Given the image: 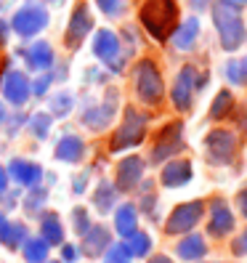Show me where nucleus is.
Listing matches in <instances>:
<instances>
[{
    "instance_id": "f257e3e1",
    "label": "nucleus",
    "mask_w": 247,
    "mask_h": 263,
    "mask_svg": "<svg viewBox=\"0 0 247 263\" xmlns=\"http://www.w3.org/2000/svg\"><path fill=\"white\" fill-rule=\"evenodd\" d=\"M138 19L154 40L165 43L178 27V3L176 0H146L138 11Z\"/></svg>"
},
{
    "instance_id": "f03ea898",
    "label": "nucleus",
    "mask_w": 247,
    "mask_h": 263,
    "mask_svg": "<svg viewBox=\"0 0 247 263\" xmlns=\"http://www.w3.org/2000/svg\"><path fill=\"white\" fill-rule=\"evenodd\" d=\"M213 11V24L218 29V37H221V45L226 53H234L242 48V43L247 37V29H244V22H242V11L237 6H229V3H215L210 6Z\"/></svg>"
},
{
    "instance_id": "7ed1b4c3",
    "label": "nucleus",
    "mask_w": 247,
    "mask_h": 263,
    "mask_svg": "<svg viewBox=\"0 0 247 263\" xmlns=\"http://www.w3.org/2000/svg\"><path fill=\"white\" fill-rule=\"evenodd\" d=\"M133 85H136V96L146 106H157L165 96V83H162L160 67L151 59H141L133 67Z\"/></svg>"
},
{
    "instance_id": "20e7f679",
    "label": "nucleus",
    "mask_w": 247,
    "mask_h": 263,
    "mask_svg": "<svg viewBox=\"0 0 247 263\" xmlns=\"http://www.w3.org/2000/svg\"><path fill=\"white\" fill-rule=\"evenodd\" d=\"M146 122H149V117L144 112H138L136 106H128L125 117H122V125L115 130L112 141H109V149L112 152H122V149L138 146L144 141V136H146Z\"/></svg>"
},
{
    "instance_id": "39448f33",
    "label": "nucleus",
    "mask_w": 247,
    "mask_h": 263,
    "mask_svg": "<svg viewBox=\"0 0 247 263\" xmlns=\"http://www.w3.org/2000/svg\"><path fill=\"white\" fill-rule=\"evenodd\" d=\"M11 27L19 37H35L48 27V11L40 3H24L11 19Z\"/></svg>"
},
{
    "instance_id": "423d86ee",
    "label": "nucleus",
    "mask_w": 247,
    "mask_h": 263,
    "mask_svg": "<svg viewBox=\"0 0 247 263\" xmlns=\"http://www.w3.org/2000/svg\"><path fill=\"white\" fill-rule=\"evenodd\" d=\"M93 53L112 72H122V69H125V53H122V45H120L117 32H112V29H99V32H96V37H93Z\"/></svg>"
},
{
    "instance_id": "0eeeda50",
    "label": "nucleus",
    "mask_w": 247,
    "mask_h": 263,
    "mask_svg": "<svg viewBox=\"0 0 247 263\" xmlns=\"http://www.w3.org/2000/svg\"><path fill=\"white\" fill-rule=\"evenodd\" d=\"M183 149V122H167V125L157 133L154 138V146H151V162H165L170 160L173 154H178Z\"/></svg>"
},
{
    "instance_id": "6e6552de",
    "label": "nucleus",
    "mask_w": 247,
    "mask_h": 263,
    "mask_svg": "<svg viewBox=\"0 0 247 263\" xmlns=\"http://www.w3.org/2000/svg\"><path fill=\"white\" fill-rule=\"evenodd\" d=\"M205 149H207L210 162H215V165H226V162H231V160L237 157L239 144H237V136L231 133V130H226V128H215V130H210V133L205 136Z\"/></svg>"
},
{
    "instance_id": "1a4fd4ad",
    "label": "nucleus",
    "mask_w": 247,
    "mask_h": 263,
    "mask_svg": "<svg viewBox=\"0 0 247 263\" xmlns=\"http://www.w3.org/2000/svg\"><path fill=\"white\" fill-rule=\"evenodd\" d=\"M205 215V202L202 199H192V202H183L178 205L173 213H170V218H167L165 223V234H183V231H192L199 218Z\"/></svg>"
},
{
    "instance_id": "9d476101",
    "label": "nucleus",
    "mask_w": 247,
    "mask_h": 263,
    "mask_svg": "<svg viewBox=\"0 0 247 263\" xmlns=\"http://www.w3.org/2000/svg\"><path fill=\"white\" fill-rule=\"evenodd\" d=\"M90 29H93V16L88 11V3H77L72 16H69V24H67V35H64L67 48H72V51L80 48Z\"/></svg>"
},
{
    "instance_id": "9b49d317",
    "label": "nucleus",
    "mask_w": 247,
    "mask_h": 263,
    "mask_svg": "<svg viewBox=\"0 0 247 263\" xmlns=\"http://www.w3.org/2000/svg\"><path fill=\"white\" fill-rule=\"evenodd\" d=\"M197 69L189 64V67H183L176 77V83H173V90H170V99H173V106L178 112H186L192 101H194V90H197Z\"/></svg>"
},
{
    "instance_id": "f8f14e48",
    "label": "nucleus",
    "mask_w": 247,
    "mask_h": 263,
    "mask_svg": "<svg viewBox=\"0 0 247 263\" xmlns=\"http://www.w3.org/2000/svg\"><path fill=\"white\" fill-rule=\"evenodd\" d=\"M115 112H117V90H109L106 99H104V104L90 106V109L83 112V125L90 128V130H104L112 122Z\"/></svg>"
},
{
    "instance_id": "ddd939ff",
    "label": "nucleus",
    "mask_w": 247,
    "mask_h": 263,
    "mask_svg": "<svg viewBox=\"0 0 247 263\" xmlns=\"http://www.w3.org/2000/svg\"><path fill=\"white\" fill-rule=\"evenodd\" d=\"M144 160L141 157H136V154H130V157H125V160H120V165H117V192H130V189H136L138 183H141V178H144Z\"/></svg>"
},
{
    "instance_id": "4468645a",
    "label": "nucleus",
    "mask_w": 247,
    "mask_h": 263,
    "mask_svg": "<svg viewBox=\"0 0 247 263\" xmlns=\"http://www.w3.org/2000/svg\"><path fill=\"white\" fill-rule=\"evenodd\" d=\"M207 231L213 237H226L234 231V213L229 210L226 199L215 197L210 202V221H207Z\"/></svg>"
},
{
    "instance_id": "2eb2a0df",
    "label": "nucleus",
    "mask_w": 247,
    "mask_h": 263,
    "mask_svg": "<svg viewBox=\"0 0 247 263\" xmlns=\"http://www.w3.org/2000/svg\"><path fill=\"white\" fill-rule=\"evenodd\" d=\"M3 96H6V101L8 104H13V106H22V104H27V99H29V93H32V85H29V80H27V74L24 72H8L6 77H3Z\"/></svg>"
},
{
    "instance_id": "dca6fc26",
    "label": "nucleus",
    "mask_w": 247,
    "mask_h": 263,
    "mask_svg": "<svg viewBox=\"0 0 247 263\" xmlns=\"http://www.w3.org/2000/svg\"><path fill=\"white\" fill-rule=\"evenodd\" d=\"M6 170H8V176L16 181L19 186H27V189L37 186L40 178H43V167L35 165V162H29V160H11V165Z\"/></svg>"
},
{
    "instance_id": "f3484780",
    "label": "nucleus",
    "mask_w": 247,
    "mask_h": 263,
    "mask_svg": "<svg viewBox=\"0 0 247 263\" xmlns=\"http://www.w3.org/2000/svg\"><path fill=\"white\" fill-rule=\"evenodd\" d=\"M192 173L194 170H192L189 160H170L162 167L160 181H162V186H167V189H178V186H183V183L192 181Z\"/></svg>"
},
{
    "instance_id": "a211bd4d",
    "label": "nucleus",
    "mask_w": 247,
    "mask_h": 263,
    "mask_svg": "<svg viewBox=\"0 0 247 263\" xmlns=\"http://www.w3.org/2000/svg\"><path fill=\"white\" fill-rule=\"evenodd\" d=\"M199 37V19L197 16H189V19H183L178 27H176V32L170 35L173 45L178 51H192L194 48V43Z\"/></svg>"
},
{
    "instance_id": "6ab92c4d",
    "label": "nucleus",
    "mask_w": 247,
    "mask_h": 263,
    "mask_svg": "<svg viewBox=\"0 0 247 263\" xmlns=\"http://www.w3.org/2000/svg\"><path fill=\"white\" fill-rule=\"evenodd\" d=\"M22 56L27 59V64L32 67V69H40V72H45V69H51L53 67V48L45 40H37L35 45H29L27 51H22Z\"/></svg>"
},
{
    "instance_id": "aec40b11",
    "label": "nucleus",
    "mask_w": 247,
    "mask_h": 263,
    "mask_svg": "<svg viewBox=\"0 0 247 263\" xmlns=\"http://www.w3.org/2000/svg\"><path fill=\"white\" fill-rule=\"evenodd\" d=\"M112 245V237H109V229L106 226H90L85 234H83V250L85 255H101L106 247Z\"/></svg>"
},
{
    "instance_id": "412c9836",
    "label": "nucleus",
    "mask_w": 247,
    "mask_h": 263,
    "mask_svg": "<svg viewBox=\"0 0 247 263\" xmlns=\"http://www.w3.org/2000/svg\"><path fill=\"white\" fill-rule=\"evenodd\" d=\"M85 154V141L80 136H61L56 144V160L59 162H80Z\"/></svg>"
},
{
    "instance_id": "4be33fe9",
    "label": "nucleus",
    "mask_w": 247,
    "mask_h": 263,
    "mask_svg": "<svg viewBox=\"0 0 247 263\" xmlns=\"http://www.w3.org/2000/svg\"><path fill=\"white\" fill-rule=\"evenodd\" d=\"M115 229L120 237H133L138 231V210L133 205H120L115 213Z\"/></svg>"
},
{
    "instance_id": "5701e85b",
    "label": "nucleus",
    "mask_w": 247,
    "mask_h": 263,
    "mask_svg": "<svg viewBox=\"0 0 247 263\" xmlns=\"http://www.w3.org/2000/svg\"><path fill=\"white\" fill-rule=\"evenodd\" d=\"M176 253H178V258H183V260H199V258L207 253V245H205V239L199 237V234H189V237H183V239L178 242Z\"/></svg>"
},
{
    "instance_id": "b1692460",
    "label": "nucleus",
    "mask_w": 247,
    "mask_h": 263,
    "mask_svg": "<svg viewBox=\"0 0 247 263\" xmlns=\"http://www.w3.org/2000/svg\"><path fill=\"white\" fill-rule=\"evenodd\" d=\"M40 234L48 245H61L64 242V226H61L56 213H45L40 218Z\"/></svg>"
},
{
    "instance_id": "393cba45",
    "label": "nucleus",
    "mask_w": 247,
    "mask_h": 263,
    "mask_svg": "<svg viewBox=\"0 0 247 263\" xmlns=\"http://www.w3.org/2000/svg\"><path fill=\"white\" fill-rule=\"evenodd\" d=\"M115 202H117V186H115V183H109V181H101L99 186H96V192H93L96 210L99 213H109L115 208Z\"/></svg>"
},
{
    "instance_id": "a878e982",
    "label": "nucleus",
    "mask_w": 247,
    "mask_h": 263,
    "mask_svg": "<svg viewBox=\"0 0 247 263\" xmlns=\"http://www.w3.org/2000/svg\"><path fill=\"white\" fill-rule=\"evenodd\" d=\"M231 109H234V93L231 90H218L210 104V120H223L226 115H231Z\"/></svg>"
},
{
    "instance_id": "bb28decb",
    "label": "nucleus",
    "mask_w": 247,
    "mask_h": 263,
    "mask_svg": "<svg viewBox=\"0 0 247 263\" xmlns=\"http://www.w3.org/2000/svg\"><path fill=\"white\" fill-rule=\"evenodd\" d=\"M48 242H45L43 237L40 239H27L22 245V250H24V260L27 263H45L48 260Z\"/></svg>"
},
{
    "instance_id": "cd10ccee",
    "label": "nucleus",
    "mask_w": 247,
    "mask_h": 263,
    "mask_svg": "<svg viewBox=\"0 0 247 263\" xmlns=\"http://www.w3.org/2000/svg\"><path fill=\"white\" fill-rule=\"evenodd\" d=\"M0 242L11 250H19V247L27 242V226L24 223H6L3 234H0Z\"/></svg>"
},
{
    "instance_id": "c85d7f7f",
    "label": "nucleus",
    "mask_w": 247,
    "mask_h": 263,
    "mask_svg": "<svg viewBox=\"0 0 247 263\" xmlns=\"http://www.w3.org/2000/svg\"><path fill=\"white\" fill-rule=\"evenodd\" d=\"M226 80L234 85H247V59H231L226 64Z\"/></svg>"
},
{
    "instance_id": "c756f323",
    "label": "nucleus",
    "mask_w": 247,
    "mask_h": 263,
    "mask_svg": "<svg viewBox=\"0 0 247 263\" xmlns=\"http://www.w3.org/2000/svg\"><path fill=\"white\" fill-rule=\"evenodd\" d=\"M128 250H130V255H136V258H144V255H149V250H151V237L146 234V231H136L133 237H128Z\"/></svg>"
},
{
    "instance_id": "7c9ffc66",
    "label": "nucleus",
    "mask_w": 247,
    "mask_h": 263,
    "mask_svg": "<svg viewBox=\"0 0 247 263\" xmlns=\"http://www.w3.org/2000/svg\"><path fill=\"white\" fill-rule=\"evenodd\" d=\"M51 115H45V112H37V115H32L29 117V130H32L37 138H45L51 133Z\"/></svg>"
},
{
    "instance_id": "2f4dec72",
    "label": "nucleus",
    "mask_w": 247,
    "mask_h": 263,
    "mask_svg": "<svg viewBox=\"0 0 247 263\" xmlns=\"http://www.w3.org/2000/svg\"><path fill=\"white\" fill-rule=\"evenodd\" d=\"M45 199H48V192L45 189H37V186H32V192H29L27 197H24V210L27 213H40V208L45 205Z\"/></svg>"
},
{
    "instance_id": "473e14b6",
    "label": "nucleus",
    "mask_w": 247,
    "mask_h": 263,
    "mask_svg": "<svg viewBox=\"0 0 247 263\" xmlns=\"http://www.w3.org/2000/svg\"><path fill=\"white\" fill-rule=\"evenodd\" d=\"M72 112V96L69 93H56L51 99V117H67Z\"/></svg>"
},
{
    "instance_id": "72a5a7b5",
    "label": "nucleus",
    "mask_w": 247,
    "mask_h": 263,
    "mask_svg": "<svg viewBox=\"0 0 247 263\" xmlns=\"http://www.w3.org/2000/svg\"><path fill=\"white\" fill-rule=\"evenodd\" d=\"M128 260H130L128 245H112L109 253H106V258H104V263H128Z\"/></svg>"
},
{
    "instance_id": "f704fd0d",
    "label": "nucleus",
    "mask_w": 247,
    "mask_h": 263,
    "mask_svg": "<svg viewBox=\"0 0 247 263\" xmlns=\"http://www.w3.org/2000/svg\"><path fill=\"white\" fill-rule=\"evenodd\" d=\"M72 223H74V231H77V234H85V231L90 229L88 210H85V208H74V210H72Z\"/></svg>"
},
{
    "instance_id": "c9c22d12",
    "label": "nucleus",
    "mask_w": 247,
    "mask_h": 263,
    "mask_svg": "<svg viewBox=\"0 0 247 263\" xmlns=\"http://www.w3.org/2000/svg\"><path fill=\"white\" fill-rule=\"evenodd\" d=\"M96 3L106 16H120L122 13V0H96Z\"/></svg>"
},
{
    "instance_id": "e433bc0d",
    "label": "nucleus",
    "mask_w": 247,
    "mask_h": 263,
    "mask_svg": "<svg viewBox=\"0 0 247 263\" xmlns=\"http://www.w3.org/2000/svg\"><path fill=\"white\" fill-rule=\"evenodd\" d=\"M51 83H53V77H51L48 72L40 74L37 80H35V85H32V93H35V96H45V90L51 88Z\"/></svg>"
},
{
    "instance_id": "4c0bfd02",
    "label": "nucleus",
    "mask_w": 247,
    "mask_h": 263,
    "mask_svg": "<svg viewBox=\"0 0 247 263\" xmlns=\"http://www.w3.org/2000/svg\"><path fill=\"white\" fill-rule=\"evenodd\" d=\"M61 260H64V263H74L77 260V247L74 245H64V247H61Z\"/></svg>"
},
{
    "instance_id": "58836bf2",
    "label": "nucleus",
    "mask_w": 247,
    "mask_h": 263,
    "mask_svg": "<svg viewBox=\"0 0 247 263\" xmlns=\"http://www.w3.org/2000/svg\"><path fill=\"white\" fill-rule=\"evenodd\" d=\"M237 205H239V210H242V215L247 218V186L237 194Z\"/></svg>"
},
{
    "instance_id": "ea45409f",
    "label": "nucleus",
    "mask_w": 247,
    "mask_h": 263,
    "mask_svg": "<svg viewBox=\"0 0 247 263\" xmlns=\"http://www.w3.org/2000/svg\"><path fill=\"white\" fill-rule=\"evenodd\" d=\"M8 192V170L0 165V197H3Z\"/></svg>"
},
{
    "instance_id": "a19ab883",
    "label": "nucleus",
    "mask_w": 247,
    "mask_h": 263,
    "mask_svg": "<svg viewBox=\"0 0 247 263\" xmlns=\"http://www.w3.org/2000/svg\"><path fill=\"white\" fill-rule=\"evenodd\" d=\"M189 6H192V11H205V8H210L213 6V0H189Z\"/></svg>"
},
{
    "instance_id": "79ce46f5",
    "label": "nucleus",
    "mask_w": 247,
    "mask_h": 263,
    "mask_svg": "<svg viewBox=\"0 0 247 263\" xmlns=\"http://www.w3.org/2000/svg\"><path fill=\"white\" fill-rule=\"evenodd\" d=\"M234 250L239 253V255H247V231H244V234H242V239L234 245Z\"/></svg>"
},
{
    "instance_id": "37998d69",
    "label": "nucleus",
    "mask_w": 247,
    "mask_h": 263,
    "mask_svg": "<svg viewBox=\"0 0 247 263\" xmlns=\"http://www.w3.org/2000/svg\"><path fill=\"white\" fill-rule=\"evenodd\" d=\"M85 178H88V176L74 178V192H77V194H83V192H85Z\"/></svg>"
},
{
    "instance_id": "c03bdc74",
    "label": "nucleus",
    "mask_w": 247,
    "mask_h": 263,
    "mask_svg": "<svg viewBox=\"0 0 247 263\" xmlns=\"http://www.w3.org/2000/svg\"><path fill=\"white\" fill-rule=\"evenodd\" d=\"M6 37H8V24L0 22V43H6Z\"/></svg>"
},
{
    "instance_id": "a18cd8bd",
    "label": "nucleus",
    "mask_w": 247,
    "mask_h": 263,
    "mask_svg": "<svg viewBox=\"0 0 247 263\" xmlns=\"http://www.w3.org/2000/svg\"><path fill=\"white\" fill-rule=\"evenodd\" d=\"M149 263H173V260L167 258V255H154V258H151Z\"/></svg>"
},
{
    "instance_id": "49530a36",
    "label": "nucleus",
    "mask_w": 247,
    "mask_h": 263,
    "mask_svg": "<svg viewBox=\"0 0 247 263\" xmlns=\"http://www.w3.org/2000/svg\"><path fill=\"white\" fill-rule=\"evenodd\" d=\"M223 3H229V6H237V8H242V6H247V0H223Z\"/></svg>"
},
{
    "instance_id": "de8ad7c7",
    "label": "nucleus",
    "mask_w": 247,
    "mask_h": 263,
    "mask_svg": "<svg viewBox=\"0 0 247 263\" xmlns=\"http://www.w3.org/2000/svg\"><path fill=\"white\" fill-rule=\"evenodd\" d=\"M6 223H8V221H6V215L0 213V234H3V229H6Z\"/></svg>"
},
{
    "instance_id": "09e8293b",
    "label": "nucleus",
    "mask_w": 247,
    "mask_h": 263,
    "mask_svg": "<svg viewBox=\"0 0 247 263\" xmlns=\"http://www.w3.org/2000/svg\"><path fill=\"white\" fill-rule=\"evenodd\" d=\"M6 117H8V115H6V106L0 104V122H6Z\"/></svg>"
},
{
    "instance_id": "8fccbe9b",
    "label": "nucleus",
    "mask_w": 247,
    "mask_h": 263,
    "mask_svg": "<svg viewBox=\"0 0 247 263\" xmlns=\"http://www.w3.org/2000/svg\"><path fill=\"white\" fill-rule=\"evenodd\" d=\"M242 130H247V115H244V120H242Z\"/></svg>"
},
{
    "instance_id": "3c124183",
    "label": "nucleus",
    "mask_w": 247,
    "mask_h": 263,
    "mask_svg": "<svg viewBox=\"0 0 247 263\" xmlns=\"http://www.w3.org/2000/svg\"><path fill=\"white\" fill-rule=\"evenodd\" d=\"M45 263H56V260H45Z\"/></svg>"
}]
</instances>
